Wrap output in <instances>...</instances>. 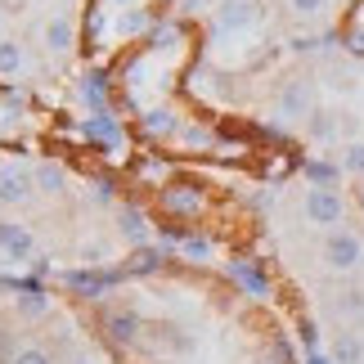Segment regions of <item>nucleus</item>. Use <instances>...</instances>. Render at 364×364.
Wrapping results in <instances>:
<instances>
[{"label": "nucleus", "mask_w": 364, "mask_h": 364, "mask_svg": "<svg viewBox=\"0 0 364 364\" xmlns=\"http://www.w3.org/2000/svg\"><path fill=\"white\" fill-rule=\"evenodd\" d=\"M32 230L18 225V220H0V252L9 261H32Z\"/></svg>", "instance_id": "423d86ee"}, {"label": "nucleus", "mask_w": 364, "mask_h": 364, "mask_svg": "<svg viewBox=\"0 0 364 364\" xmlns=\"http://www.w3.org/2000/svg\"><path fill=\"white\" fill-rule=\"evenodd\" d=\"M257 364H270V360H257Z\"/></svg>", "instance_id": "c756f323"}, {"label": "nucleus", "mask_w": 364, "mask_h": 364, "mask_svg": "<svg viewBox=\"0 0 364 364\" xmlns=\"http://www.w3.org/2000/svg\"><path fill=\"white\" fill-rule=\"evenodd\" d=\"M36 193V176L23 171V166H0V203L5 207H18Z\"/></svg>", "instance_id": "20e7f679"}, {"label": "nucleus", "mask_w": 364, "mask_h": 364, "mask_svg": "<svg viewBox=\"0 0 364 364\" xmlns=\"http://www.w3.org/2000/svg\"><path fill=\"white\" fill-rule=\"evenodd\" d=\"M333 360H338V364H364V338H360V333H338V342H333Z\"/></svg>", "instance_id": "4468645a"}, {"label": "nucleus", "mask_w": 364, "mask_h": 364, "mask_svg": "<svg viewBox=\"0 0 364 364\" xmlns=\"http://www.w3.org/2000/svg\"><path fill=\"white\" fill-rule=\"evenodd\" d=\"M324 261H328V270H360L364 265V239L355 230H346V225H338V230H328V239H324Z\"/></svg>", "instance_id": "f257e3e1"}, {"label": "nucleus", "mask_w": 364, "mask_h": 364, "mask_svg": "<svg viewBox=\"0 0 364 364\" xmlns=\"http://www.w3.org/2000/svg\"><path fill=\"white\" fill-rule=\"evenodd\" d=\"M306 176H311V185H338L342 166H333L328 158H306Z\"/></svg>", "instance_id": "a211bd4d"}, {"label": "nucleus", "mask_w": 364, "mask_h": 364, "mask_svg": "<svg viewBox=\"0 0 364 364\" xmlns=\"http://www.w3.org/2000/svg\"><path fill=\"white\" fill-rule=\"evenodd\" d=\"M180 247H185V257H193V261H212V239H207V234H185Z\"/></svg>", "instance_id": "412c9836"}, {"label": "nucleus", "mask_w": 364, "mask_h": 364, "mask_svg": "<svg viewBox=\"0 0 364 364\" xmlns=\"http://www.w3.org/2000/svg\"><path fill=\"white\" fill-rule=\"evenodd\" d=\"M41 41H46L50 54H68V50L77 46V23L68 18V14H54V18L41 27Z\"/></svg>", "instance_id": "0eeeda50"}, {"label": "nucleus", "mask_w": 364, "mask_h": 364, "mask_svg": "<svg viewBox=\"0 0 364 364\" xmlns=\"http://www.w3.org/2000/svg\"><path fill=\"white\" fill-rule=\"evenodd\" d=\"M342 166L351 176H360L364 180V139H351V144H346V153H342Z\"/></svg>", "instance_id": "4be33fe9"}, {"label": "nucleus", "mask_w": 364, "mask_h": 364, "mask_svg": "<svg viewBox=\"0 0 364 364\" xmlns=\"http://www.w3.org/2000/svg\"><path fill=\"white\" fill-rule=\"evenodd\" d=\"M311 113H315V90H311V81H306V77L284 81V90H279V117L306 122Z\"/></svg>", "instance_id": "7ed1b4c3"}, {"label": "nucleus", "mask_w": 364, "mask_h": 364, "mask_svg": "<svg viewBox=\"0 0 364 364\" xmlns=\"http://www.w3.org/2000/svg\"><path fill=\"white\" fill-rule=\"evenodd\" d=\"M265 360H270V364H297V360H292L288 338H270V346H265Z\"/></svg>", "instance_id": "b1692460"}, {"label": "nucleus", "mask_w": 364, "mask_h": 364, "mask_svg": "<svg viewBox=\"0 0 364 364\" xmlns=\"http://www.w3.org/2000/svg\"><path fill=\"white\" fill-rule=\"evenodd\" d=\"M139 328H144V324H139L135 311H113V315L104 319V333H108V342H113V346H135L139 342Z\"/></svg>", "instance_id": "6e6552de"}, {"label": "nucleus", "mask_w": 364, "mask_h": 364, "mask_svg": "<svg viewBox=\"0 0 364 364\" xmlns=\"http://www.w3.org/2000/svg\"><path fill=\"white\" fill-rule=\"evenodd\" d=\"M162 265H166V257L149 243V247H135L131 257L122 261V274H126V279H144V274H158Z\"/></svg>", "instance_id": "9d476101"}, {"label": "nucleus", "mask_w": 364, "mask_h": 364, "mask_svg": "<svg viewBox=\"0 0 364 364\" xmlns=\"http://www.w3.org/2000/svg\"><path fill=\"white\" fill-rule=\"evenodd\" d=\"M9 364H54V360H50V351H46V346H18Z\"/></svg>", "instance_id": "5701e85b"}, {"label": "nucleus", "mask_w": 364, "mask_h": 364, "mask_svg": "<svg viewBox=\"0 0 364 364\" xmlns=\"http://www.w3.org/2000/svg\"><path fill=\"white\" fill-rule=\"evenodd\" d=\"M288 9L297 14V18H315V14L328 9V0H288Z\"/></svg>", "instance_id": "a878e982"}, {"label": "nucleus", "mask_w": 364, "mask_h": 364, "mask_svg": "<svg viewBox=\"0 0 364 364\" xmlns=\"http://www.w3.org/2000/svg\"><path fill=\"white\" fill-rule=\"evenodd\" d=\"M95 198H100V203H108V198H113V180H95Z\"/></svg>", "instance_id": "bb28decb"}, {"label": "nucleus", "mask_w": 364, "mask_h": 364, "mask_svg": "<svg viewBox=\"0 0 364 364\" xmlns=\"http://www.w3.org/2000/svg\"><path fill=\"white\" fill-rule=\"evenodd\" d=\"M342 216H346V203H342L338 185H311L306 189V220H311V225L338 230Z\"/></svg>", "instance_id": "f03ea898"}, {"label": "nucleus", "mask_w": 364, "mask_h": 364, "mask_svg": "<svg viewBox=\"0 0 364 364\" xmlns=\"http://www.w3.org/2000/svg\"><path fill=\"white\" fill-rule=\"evenodd\" d=\"M306 364H338V360L324 355V351H311V355H306Z\"/></svg>", "instance_id": "cd10ccee"}, {"label": "nucleus", "mask_w": 364, "mask_h": 364, "mask_svg": "<svg viewBox=\"0 0 364 364\" xmlns=\"http://www.w3.org/2000/svg\"><path fill=\"white\" fill-rule=\"evenodd\" d=\"M117 279H122V270H95V265H86V270H73V274H68V288L81 292V297H104Z\"/></svg>", "instance_id": "39448f33"}, {"label": "nucleus", "mask_w": 364, "mask_h": 364, "mask_svg": "<svg viewBox=\"0 0 364 364\" xmlns=\"http://www.w3.org/2000/svg\"><path fill=\"white\" fill-rule=\"evenodd\" d=\"M297 342L306 346V355L319 351V324H315V319H301V324H297Z\"/></svg>", "instance_id": "393cba45"}, {"label": "nucleus", "mask_w": 364, "mask_h": 364, "mask_svg": "<svg viewBox=\"0 0 364 364\" xmlns=\"http://www.w3.org/2000/svg\"><path fill=\"white\" fill-rule=\"evenodd\" d=\"M50 311V301H46V288H32V292H23L18 297V315H27V319H41Z\"/></svg>", "instance_id": "6ab92c4d"}, {"label": "nucleus", "mask_w": 364, "mask_h": 364, "mask_svg": "<svg viewBox=\"0 0 364 364\" xmlns=\"http://www.w3.org/2000/svg\"><path fill=\"white\" fill-rule=\"evenodd\" d=\"M198 207H203V193H198V189H189V185L162 189V212H171V216H193Z\"/></svg>", "instance_id": "9b49d317"}, {"label": "nucleus", "mask_w": 364, "mask_h": 364, "mask_svg": "<svg viewBox=\"0 0 364 364\" xmlns=\"http://www.w3.org/2000/svg\"><path fill=\"white\" fill-rule=\"evenodd\" d=\"M18 73H23V46L0 36V77H18Z\"/></svg>", "instance_id": "dca6fc26"}, {"label": "nucleus", "mask_w": 364, "mask_h": 364, "mask_svg": "<svg viewBox=\"0 0 364 364\" xmlns=\"http://www.w3.org/2000/svg\"><path fill=\"white\" fill-rule=\"evenodd\" d=\"M32 176H36V189H41V193H59V189L68 185V176H63L59 162H41Z\"/></svg>", "instance_id": "2eb2a0df"}, {"label": "nucleus", "mask_w": 364, "mask_h": 364, "mask_svg": "<svg viewBox=\"0 0 364 364\" xmlns=\"http://www.w3.org/2000/svg\"><path fill=\"white\" fill-rule=\"evenodd\" d=\"M117 230L131 247H149V216L139 212V207H131V203L117 207Z\"/></svg>", "instance_id": "1a4fd4ad"}, {"label": "nucleus", "mask_w": 364, "mask_h": 364, "mask_svg": "<svg viewBox=\"0 0 364 364\" xmlns=\"http://www.w3.org/2000/svg\"><path fill=\"white\" fill-rule=\"evenodd\" d=\"M342 324H364V292H342V301L333 306Z\"/></svg>", "instance_id": "f3484780"}, {"label": "nucleus", "mask_w": 364, "mask_h": 364, "mask_svg": "<svg viewBox=\"0 0 364 364\" xmlns=\"http://www.w3.org/2000/svg\"><path fill=\"white\" fill-rule=\"evenodd\" d=\"M230 274L239 279V284H243V288L252 292V297H265V279H261L257 270H252V265H243V261H234V265H230Z\"/></svg>", "instance_id": "aec40b11"}, {"label": "nucleus", "mask_w": 364, "mask_h": 364, "mask_svg": "<svg viewBox=\"0 0 364 364\" xmlns=\"http://www.w3.org/2000/svg\"><path fill=\"white\" fill-rule=\"evenodd\" d=\"M342 41H346V50H351V54H364V0H355L351 14H346Z\"/></svg>", "instance_id": "f8f14e48"}, {"label": "nucleus", "mask_w": 364, "mask_h": 364, "mask_svg": "<svg viewBox=\"0 0 364 364\" xmlns=\"http://www.w3.org/2000/svg\"><path fill=\"white\" fill-rule=\"evenodd\" d=\"M306 135H311V139H333V135H342V113H324V108H315V113L306 117Z\"/></svg>", "instance_id": "ddd939ff"}, {"label": "nucleus", "mask_w": 364, "mask_h": 364, "mask_svg": "<svg viewBox=\"0 0 364 364\" xmlns=\"http://www.w3.org/2000/svg\"><path fill=\"white\" fill-rule=\"evenodd\" d=\"M68 364H90V360H86V355H73V360H68Z\"/></svg>", "instance_id": "c85d7f7f"}]
</instances>
